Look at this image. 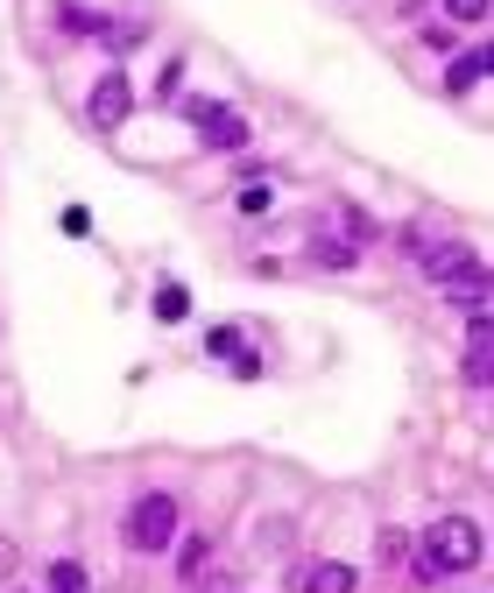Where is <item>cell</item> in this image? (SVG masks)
I'll return each instance as SVG.
<instances>
[{"instance_id": "cell-17", "label": "cell", "mask_w": 494, "mask_h": 593, "mask_svg": "<svg viewBox=\"0 0 494 593\" xmlns=\"http://www.w3.org/2000/svg\"><path fill=\"white\" fill-rule=\"evenodd\" d=\"M0 572H14V544L8 538H0Z\"/></svg>"}, {"instance_id": "cell-1", "label": "cell", "mask_w": 494, "mask_h": 593, "mask_svg": "<svg viewBox=\"0 0 494 593\" xmlns=\"http://www.w3.org/2000/svg\"><path fill=\"white\" fill-rule=\"evenodd\" d=\"M481 523L473 515H439V523L424 530V551H416V572L424 580H460V572L481 565Z\"/></svg>"}, {"instance_id": "cell-13", "label": "cell", "mask_w": 494, "mask_h": 593, "mask_svg": "<svg viewBox=\"0 0 494 593\" xmlns=\"http://www.w3.org/2000/svg\"><path fill=\"white\" fill-rule=\"evenodd\" d=\"M192 311V297H184V283H163L156 290V318H184Z\"/></svg>"}, {"instance_id": "cell-4", "label": "cell", "mask_w": 494, "mask_h": 593, "mask_svg": "<svg viewBox=\"0 0 494 593\" xmlns=\"http://www.w3.org/2000/svg\"><path fill=\"white\" fill-rule=\"evenodd\" d=\"M127 106H135V92H127V79H121V71H106V79L92 85V100H85L92 127H121V121H127Z\"/></svg>"}, {"instance_id": "cell-9", "label": "cell", "mask_w": 494, "mask_h": 593, "mask_svg": "<svg viewBox=\"0 0 494 593\" xmlns=\"http://www.w3.org/2000/svg\"><path fill=\"white\" fill-rule=\"evenodd\" d=\"M205 572H213V538H184V544H177V580L198 586Z\"/></svg>"}, {"instance_id": "cell-2", "label": "cell", "mask_w": 494, "mask_h": 593, "mask_svg": "<svg viewBox=\"0 0 494 593\" xmlns=\"http://www.w3.org/2000/svg\"><path fill=\"white\" fill-rule=\"evenodd\" d=\"M127 544L142 551V559H163L169 544H177V494H135V509H127Z\"/></svg>"}, {"instance_id": "cell-5", "label": "cell", "mask_w": 494, "mask_h": 593, "mask_svg": "<svg viewBox=\"0 0 494 593\" xmlns=\"http://www.w3.org/2000/svg\"><path fill=\"white\" fill-rule=\"evenodd\" d=\"M192 121H198V135H205V149H247V121L240 113H226V106H192Z\"/></svg>"}, {"instance_id": "cell-14", "label": "cell", "mask_w": 494, "mask_h": 593, "mask_svg": "<svg viewBox=\"0 0 494 593\" xmlns=\"http://www.w3.org/2000/svg\"><path fill=\"white\" fill-rule=\"evenodd\" d=\"M452 22H487V0H445Z\"/></svg>"}, {"instance_id": "cell-7", "label": "cell", "mask_w": 494, "mask_h": 593, "mask_svg": "<svg viewBox=\"0 0 494 593\" xmlns=\"http://www.w3.org/2000/svg\"><path fill=\"white\" fill-rule=\"evenodd\" d=\"M353 586H360V572L339 565V559H311L297 572V593H353Z\"/></svg>"}, {"instance_id": "cell-15", "label": "cell", "mask_w": 494, "mask_h": 593, "mask_svg": "<svg viewBox=\"0 0 494 593\" xmlns=\"http://www.w3.org/2000/svg\"><path fill=\"white\" fill-rule=\"evenodd\" d=\"M205 347H213V354H226V360H234V354H240V333H234V325H219V333H213V339H205Z\"/></svg>"}, {"instance_id": "cell-10", "label": "cell", "mask_w": 494, "mask_h": 593, "mask_svg": "<svg viewBox=\"0 0 494 593\" xmlns=\"http://www.w3.org/2000/svg\"><path fill=\"white\" fill-rule=\"evenodd\" d=\"M311 262H318V269H353V262H360V247H353V241L318 234V241H311Z\"/></svg>"}, {"instance_id": "cell-6", "label": "cell", "mask_w": 494, "mask_h": 593, "mask_svg": "<svg viewBox=\"0 0 494 593\" xmlns=\"http://www.w3.org/2000/svg\"><path fill=\"white\" fill-rule=\"evenodd\" d=\"M487 375H494V318L473 311V325H466V381L487 389Z\"/></svg>"}, {"instance_id": "cell-3", "label": "cell", "mask_w": 494, "mask_h": 593, "mask_svg": "<svg viewBox=\"0 0 494 593\" xmlns=\"http://www.w3.org/2000/svg\"><path fill=\"white\" fill-rule=\"evenodd\" d=\"M403 247L416 255V269H424L431 283H439V290H445V283H460V276H473V269H487V262L473 255L466 241H439V234H424V226H410V234H403Z\"/></svg>"}, {"instance_id": "cell-8", "label": "cell", "mask_w": 494, "mask_h": 593, "mask_svg": "<svg viewBox=\"0 0 494 593\" xmlns=\"http://www.w3.org/2000/svg\"><path fill=\"white\" fill-rule=\"evenodd\" d=\"M487 64H494L487 50H466V57H452V64H445V92H473V85L487 79Z\"/></svg>"}, {"instance_id": "cell-12", "label": "cell", "mask_w": 494, "mask_h": 593, "mask_svg": "<svg viewBox=\"0 0 494 593\" xmlns=\"http://www.w3.org/2000/svg\"><path fill=\"white\" fill-rule=\"evenodd\" d=\"M374 559L382 565H410V530H382V538H374Z\"/></svg>"}, {"instance_id": "cell-11", "label": "cell", "mask_w": 494, "mask_h": 593, "mask_svg": "<svg viewBox=\"0 0 494 593\" xmlns=\"http://www.w3.org/2000/svg\"><path fill=\"white\" fill-rule=\"evenodd\" d=\"M50 593H92V586H85V565H79V559H56V565H50Z\"/></svg>"}, {"instance_id": "cell-16", "label": "cell", "mask_w": 494, "mask_h": 593, "mask_svg": "<svg viewBox=\"0 0 494 593\" xmlns=\"http://www.w3.org/2000/svg\"><path fill=\"white\" fill-rule=\"evenodd\" d=\"M339 219H347V234H353V241H374V219H368V213H353V205H347Z\"/></svg>"}]
</instances>
